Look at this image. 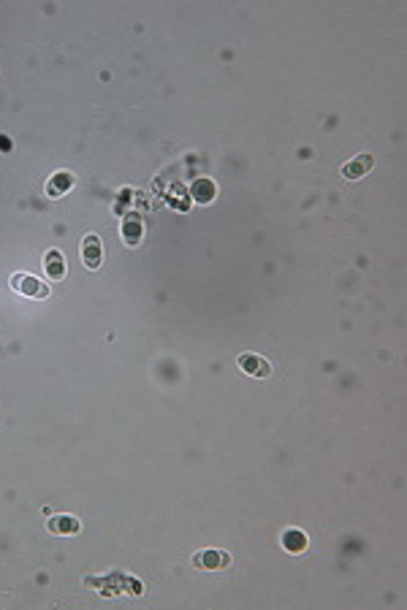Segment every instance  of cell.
<instances>
[{
  "mask_svg": "<svg viewBox=\"0 0 407 610\" xmlns=\"http://www.w3.org/2000/svg\"><path fill=\"white\" fill-rule=\"evenodd\" d=\"M195 190H198V195H195L198 201H204V204H207V201H212V195H214L212 182H207V179H201V182H198V185H195V188H193V193H195Z\"/></svg>",
  "mask_w": 407,
  "mask_h": 610,
  "instance_id": "8fae6325",
  "label": "cell"
},
{
  "mask_svg": "<svg viewBox=\"0 0 407 610\" xmlns=\"http://www.w3.org/2000/svg\"><path fill=\"white\" fill-rule=\"evenodd\" d=\"M44 272H47V277L49 279H63L66 277V258L57 252V250H49L47 255H44Z\"/></svg>",
  "mask_w": 407,
  "mask_h": 610,
  "instance_id": "ba28073f",
  "label": "cell"
},
{
  "mask_svg": "<svg viewBox=\"0 0 407 610\" xmlns=\"http://www.w3.org/2000/svg\"><path fill=\"white\" fill-rule=\"evenodd\" d=\"M193 564L198 570H226L231 564V556L226 551H217V548H207L201 554L193 556Z\"/></svg>",
  "mask_w": 407,
  "mask_h": 610,
  "instance_id": "7a4b0ae2",
  "label": "cell"
},
{
  "mask_svg": "<svg viewBox=\"0 0 407 610\" xmlns=\"http://www.w3.org/2000/svg\"><path fill=\"white\" fill-rule=\"evenodd\" d=\"M73 185H76V176L71 171H57V174L49 176V182H47V195L49 198H63L66 193L73 190Z\"/></svg>",
  "mask_w": 407,
  "mask_h": 610,
  "instance_id": "8992f818",
  "label": "cell"
},
{
  "mask_svg": "<svg viewBox=\"0 0 407 610\" xmlns=\"http://www.w3.org/2000/svg\"><path fill=\"white\" fill-rule=\"evenodd\" d=\"M239 369L250 374V377H258V380H266L269 374H272V364L261 358V355H255V353H245V355H239Z\"/></svg>",
  "mask_w": 407,
  "mask_h": 610,
  "instance_id": "3957f363",
  "label": "cell"
},
{
  "mask_svg": "<svg viewBox=\"0 0 407 610\" xmlns=\"http://www.w3.org/2000/svg\"><path fill=\"white\" fill-rule=\"evenodd\" d=\"M101 239L95 236V233H87L85 239H82V261L87 269H98L101 266Z\"/></svg>",
  "mask_w": 407,
  "mask_h": 610,
  "instance_id": "52a82bcc",
  "label": "cell"
},
{
  "mask_svg": "<svg viewBox=\"0 0 407 610\" xmlns=\"http://www.w3.org/2000/svg\"><path fill=\"white\" fill-rule=\"evenodd\" d=\"M283 545L288 554H301L307 548V535L299 532V529H288L283 535Z\"/></svg>",
  "mask_w": 407,
  "mask_h": 610,
  "instance_id": "9c48e42d",
  "label": "cell"
},
{
  "mask_svg": "<svg viewBox=\"0 0 407 610\" xmlns=\"http://www.w3.org/2000/svg\"><path fill=\"white\" fill-rule=\"evenodd\" d=\"M11 291H14V293H22V296H28V298L49 296V285H44V282L38 277H33V274H22V272L11 274Z\"/></svg>",
  "mask_w": 407,
  "mask_h": 610,
  "instance_id": "6da1fadb",
  "label": "cell"
},
{
  "mask_svg": "<svg viewBox=\"0 0 407 610\" xmlns=\"http://www.w3.org/2000/svg\"><path fill=\"white\" fill-rule=\"evenodd\" d=\"M372 166H375V157H372L370 152H361V155H356L353 160H348V163L342 166V176H345V179H361V176L370 174Z\"/></svg>",
  "mask_w": 407,
  "mask_h": 610,
  "instance_id": "5b68a950",
  "label": "cell"
},
{
  "mask_svg": "<svg viewBox=\"0 0 407 610\" xmlns=\"http://www.w3.org/2000/svg\"><path fill=\"white\" fill-rule=\"evenodd\" d=\"M47 529H49L52 535H60V537H73V535L82 532V521H79L76 516L63 513V516H52V518L47 521Z\"/></svg>",
  "mask_w": 407,
  "mask_h": 610,
  "instance_id": "277c9868",
  "label": "cell"
},
{
  "mask_svg": "<svg viewBox=\"0 0 407 610\" xmlns=\"http://www.w3.org/2000/svg\"><path fill=\"white\" fill-rule=\"evenodd\" d=\"M123 239L125 244H139V239H142V223L136 220V217H128V220H123Z\"/></svg>",
  "mask_w": 407,
  "mask_h": 610,
  "instance_id": "30bf717a",
  "label": "cell"
}]
</instances>
